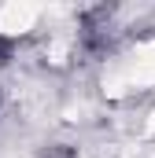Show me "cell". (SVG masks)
<instances>
[{
  "instance_id": "6da1fadb",
  "label": "cell",
  "mask_w": 155,
  "mask_h": 158,
  "mask_svg": "<svg viewBox=\"0 0 155 158\" xmlns=\"http://www.w3.org/2000/svg\"><path fill=\"white\" fill-rule=\"evenodd\" d=\"M11 48H15V40H11V37H4V33H0V63H4L7 55H11Z\"/></svg>"
}]
</instances>
